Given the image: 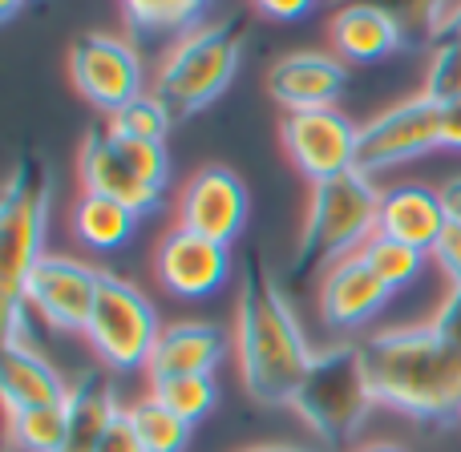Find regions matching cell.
<instances>
[{
    "mask_svg": "<svg viewBox=\"0 0 461 452\" xmlns=\"http://www.w3.org/2000/svg\"><path fill=\"white\" fill-rule=\"evenodd\" d=\"M446 223H449V215H446V207H441L438 186L401 182L381 194V223H376V235H389V238H397V243H409L421 254H429L433 246H438Z\"/></svg>",
    "mask_w": 461,
    "mask_h": 452,
    "instance_id": "ffe728a7",
    "label": "cell"
},
{
    "mask_svg": "<svg viewBox=\"0 0 461 452\" xmlns=\"http://www.w3.org/2000/svg\"><path fill=\"white\" fill-rule=\"evenodd\" d=\"M239 57H243V32L235 21L194 24L191 32L170 40V49L162 53L150 93H158L175 110V118H191V113L207 110L219 93H227Z\"/></svg>",
    "mask_w": 461,
    "mask_h": 452,
    "instance_id": "277c9868",
    "label": "cell"
},
{
    "mask_svg": "<svg viewBox=\"0 0 461 452\" xmlns=\"http://www.w3.org/2000/svg\"><path fill=\"white\" fill-rule=\"evenodd\" d=\"M409 29L381 4H368V0H344L340 8L328 21V45L340 57L344 65H373L384 61L389 53L405 49Z\"/></svg>",
    "mask_w": 461,
    "mask_h": 452,
    "instance_id": "2e32d148",
    "label": "cell"
},
{
    "mask_svg": "<svg viewBox=\"0 0 461 452\" xmlns=\"http://www.w3.org/2000/svg\"><path fill=\"white\" fill-rule=\"evenodd\" d=\"M69 226L77 235V243L89 246V251H118V246H126L134 238L138 215L126 210L122 202L105 199V194L81 191L69 207Z\"/></svg>",
    "mask_w": 461,
    "mask_h": 452,
    "instance_id": "7402d4cb",
    "label": "cell"
},
{
    "mask_svg": "<svg viewBox=\"0 0 461 452\" xmlns=\"http://www.w3.org/2000/svg\"><path fill=\"white\" fill-rule=\"evenodd\" d=\"M113 137V134H110ZM118 154L130 162L134 174H142L150 186H167L170 178V162H167V142H142V137H113Z\"/></svg>",
    "mask_w": 461,
    "mask_h": 452,
    "instance_id": "f546056e",
    "label": "cell"
},
{
    "mask_svg": "<svg viewBox=\"0 0 461 452\" xmlns=\"http://www.w3.org/2000/svg\"><path fill=\"white\" fill-rule=\"evenodd\" d=\"M77 182L81 191L89 194H105V199L122 202L126 210H134L138 218L154 215L162 202V191L158 186H150L142 174H134L130 170V162L118 154V146H113V137L105 134H86L81 137V150H77Z\"/></svg>",
    "mask_w": 461,
    "mask_h": 452,
    "instance_id": "9a60e30c",
    "label": "cell"
},
{
    "mask_svg": "<svg viewBox=\"0 0 461 452\" xmlns=\"http://www.w3.org/2000/svg\"><path fill=\"white\" fill-rule=\"evenodd\" d=\"M122 416V404L102 376L86 372L69 384L65 400V452H97L102 437Z\"/></svg>",
    "mask_w": 461,
    "mask_h": 452,
    "instance_id": "44dd1931",
    "label": "cell"
},
{
    "mask_svg": "<svg viewBox=\"0 0 461 452\" xmlns=\"http://www.w3.org/2000/svg\"><path fill=\"white\" fill-rule=\"evenodd\" d=\"M170 118H175V110H170L158 93H142V97H134L126 110L113 113L110 126H105V134H113V137H142V142H167Z\"/></svg>",
    "mask_w": 461,
    "mask_h": 452,
    "instance_id": "83f0119b",
    "label": "cell"
},
{
    "mask_svg": "<svg viewBox=\"0 0 461 452\" xmlns=\"http://www.w3.org/2000/svg\"><path fill=\"white\" fill-rule=\"evenodd\" d=\"M357 121L340 113L336 105L328 110H303V113H284L279 121V142L284 154L312 186L340 178L357 170Z\"/></svg>",
    "mask_w": 461,
    "mask_h": 452,
    "instance_id": "8fae6325",
    "label": "cell"
},
{
    "mask_svg": "<svg viewBox=\"0 0 461 452\" xmlns=\"http://www.w3.org/2000/svg\"><path fill=\"white\" fill-rule=\"evenodd\" d=\"M227 332L211 319H175L162 323L158 343L150 351L146 376L154 380H170V376H215V368L227 356Z\"/></svg>",
    "mask_w": 461,
    "mask_h": 452,
    "instance_id": "e0dca14e",
    "label": "cell"
},
{
    "mask_svg": "<svg viewBox=\"0 0 461 452\" xmlns=\"http://www.w3.org/2000/svg\"><path fill=\"white\" fill-rule=\"evenodd\" d=\"M421 93L438 105L461 97V40H433L421 69Z\"/></svg>",
    "mask_w": 461,
    "mask_h": 452,
    "instance_id": "f1b7e54d",
    "label": "cell"
},
{
    "mask_svg": "<svg viewBox=\"0 0 461 452\" xmlns=\"http://www.w3.org/2000/svg\"><path fill=\"white\" fill-rule=\"evenodd\" d=\"M381 186L360 170L312 186L300 243H295L292 279L324 275L332 262L365 251V243L376 235V223H381Z\"/></svg>",
    "mask_w": 461,
    "mask_h": 452,
    "instance_id": "3957f363",
    "label": "cell"
},
{
    "mask_svg": "<svg viewBox=\"0 0 461 452\" xmlns=\"http://www.w3.org/2000/svg\"><path fill=\"white\" fill-rule=\"evenodd\" d=\"M230 351L239 364L243 392L263 408H292L316 348L308 343L284 287L263 267H247L235 295Z\"/></svg>",
    "mask_w": 461,
    "mask_h": 452,
    "instance_id": "6da1fadb",
    "label": "cell"
},
{
    "mask_svg": "<svg viewBox=\"0 0 461 452\" xmlns=\"http://www.w3.org/2000/svg\"><path fill=\"white\" fill-rule=\"evenodd\" d=\"M438 194H441V207H446L449 223H461V174L449 178L446 186H438Z\"/></svg>",
    "mask_w": 461,
    "mask_h": 452,
    "instance_id": "74e56055",
    "label": "cell"
},
{
    "mask_svg": "<svg viewBox=\"0 0 461 452\" xmlns=\"http://www.w3.org/2000/svg\"><path fill=\"white\" fill-rule=\"evenodd\" d=\"M97 452H146V448H142V440H138V432H134V424H130L126 408H122V416L113 421V429L102 437Z\"/></svg>",
    "mask_w": 461,
    "mask_h": 452,
    "instance_id": "836d02e7",
    "label": "cell"
},
{
    "mask_svg": "<svg viewBox=\"0 0 461 452\" xmlns=\"http://www.w3.org/2000/svg\"><path fill=\"white\" fill-rule=\"evenodd\" d=\"M433 40H461V0H449L446 13L438 21V37Z\"/></svg>",
    "mask_w": 461,
    "mask_h": 452,
    "instance_id": "8d00e7d4",
    "label": "cell"
},
{
    "mask_svg": "<svg viewBox=\"0 0 461 452\" xmlns=\"http://www.w3.org/2000/svg\"><path fill=\"white\" fill-rule=\"evenodd\" d=\"M251 4L271 21H300L316 8V0H251Z\"/></svg>",
    "mask_w": 461,
    "mask_h": 452,
    "instance_id": "e575fe53",
    "label": "cell"
},
{
    "mask_svg": "<svg viewBox=\"0 0 461 452\" xmlns=\"http://www.w3.org/2000/svg\"><path fill=\"white\" fill-rule=\"evenodd\" d=\"M352 452H405V448L393 445V440H368V445H357Z\"/></svg>",
    "mask_w": 461,
    "mask_h": 452,
    "instance_id": "ab89813d",
    "label": "cell"
},
{
    "mask_svg": "<svg viewBox=\"0 0 461 452\" xmlns=\"http://www.w3.org/2000/svg\"><path fill=\"white\" fill-rule=\"evenodd\" d=\"M0 396H5V412L65 404L69 400V380L41 356V348L32 340H5Z\"/></svg>",
    "mask_w": 461,
    "mask_h": 452,
    "instance_id": "d6986e66",
    "label": "cell"
},
{
    "mask_svg": "<svg viewBox=\"0 0 461 452\" xmlns=\"http://www.w3.org/2000/svg\"><path fill=\"white\" fill-rule=\"evenodd\" d=\"M368 4H381L405 24L409 32H425V37H438V21L446 13L449 0H368Z\"/></svg>",
    "mask_w": 461,
    "mask_h": 452,
    "instance_id": "4dcf8cb0",
    "label": "cell"
},
{
    "mask_svg": "<svg viewBox=\"0 0 461 452\" xmlns=\"http://www.w3.org/2000/svg\"><path fill=\"white\" fill-rule=\"evenodd\" d=\"M360 254H365V262L376 270V275H381V283L389 287V291L409 287L417 275H421L425 259H429V254H421L417 246L397 243V238H389V235H373Z\"/></svg>",
    "mask_w": 461,
    "mask_h": 452,
    "instance_id": "484cf974",
    "label": "cell"
},
{
    "mask_svg": "<svg viewBox=\"0 0 461 452\" xmlns=\"http://www.w3.org/2000/svg\"><path fill=\"white\" fill-rule=\"evenodd\" d=\"M158 332V311L142 295V287H134L130 279L113 275V270H102L97 299L86 323V340L94 348V356L113 372H138V368L146 372Z\"/></svg>",
    "mask_w": 461,
    "mask_h": 452,
    "instance_id": "52a82bcc",
    "label": "cell"
},
{
    "mask_svg": "<svg viewBox=\"0 0 461 452\" xmlns=\"http://www.w3.org/2000/svg\"><path fill=\"white\" fill-rule=\"evenodd\" d=\"M441 150L461 154V97L449 105H441Z\"/></svg>",
    "mask_w": 461,
    "mask_h": 452,
    "instance_id": "d590c367",
    "label": "cell"
},
{
    "mask_svg": "<svg viewBox=\"0 0 461 452\" xmlns=\"http://www.w3.org/2000/svg\"><path fill=\"white\" fill-rule=\"evenodd\" d=\"M389 295L393 291L381 283V275L357 251L320 275V319L328 327H360L373 315H381Z\"/></svg>",
    "mask_w": 461,
    "mask_h": 452,
    "instance_id": "ac0fdd59",
    "label": "cell"
},
{
    "mask_svg": "<svg viewBox=\"0 0 461 452\" xmlns=\"http://www.w3.org/2000/svg\"><path fill=\"white\" fill-rule=\"evenodd\" d=\"M373 388L365 376L360 343H332L316 351L300 392L292 400V412L303 421V429L328 448H344L360 432L368 408H373Z\"/></svg>",
    "mask_w": 461,
    "mask_h": 452,
    "instance_id": "5b68a950",
    "label": "cell"
},
{
    "mask_svg": "<svg viewBox=\"0 0 461 452\" xmlns=\"http://www.w3.org/2000/svg\"><path fill=\"white\" fill-rule=\"evenodd\" d=\"M441 150V105L425 93L393 102L357 129V170L368 178Z\"/></svg>",
    "mask_w": 461,
    "mask_h": 452,
    "instance_id": "ba28073f",
    "label": "cell"
},
{
    "mask_svg": "<svg viewBox=\"0 0 461 452\" xmlns=\"http://www.w3.org/2000/svg\"><path fill=\"white\" fill-rule=\"evenodd\" d=\"M130 424H134L138 440H142L146 452H186L191 445V429L194 424H186L183 416L175 412V408H167L154 392H146L142 400H134V404L126 408Z\"/></svg>",
    "mask_w": 461,
    "mask_h": 452,
    "instance_id": "603a6c76",
    "label": "cell"
},
{
    "mask_svg": "<svg viewBox=\"0 0 461 452\" xmlns=\"http://www.w3.org/2000/svg\"><path fill=\"white\" fill-rule=\"evenodd\" d=\"M360 359L381 408L429 424L461 416V351L429 323L373 332L360 340Z\"/></svg>",
    "mask_w": 461,
    "mask_h": 452,
    "instance_id": "7a4b0ae2",
    "label": "cell"
},
{
    "mask_svg": "<svg viewBox=\"0 0 461 452\" xmlns=\"http://www.w3.org/2000/svg\"><path fill=\"white\" fill-rule=\"evenodd\" d=\"M8 440L21 452H65V404L8 412Z\"/></svg>",
    "mask_w": 461,
    "mask_h": 452,
    "instance_id": "d4e9b609",
    "label": "cell"
},
{
    "mask_svg": "<svg viewBox=\"0 0 461 452\" xmlns=\"http://www.w3.org/2000/svg\"><path fill=\"white\" fill-rule=\"evenodd\" d=\"M239 452H320L308 445H251V448H239Z\"/></svg>",
    "mask_w": 461,
    "mask_h": 452,
    "instance_id": "f35d334b",
    "label": "cell"
},
{
    "mask_svg": "<svg viewBox=\"0 0 461 452\" xmlns=\"http://www.w3.org/2000/svg\"><path fill=\"white\" fill-rule=\"evenodd\" d=\"M211 0H122V13H126L130 29L142 32V37H158V32H191L194 24H203Z\"/></svg>",
    "mask_w": 461,
    "mask_h": 452,
    "instance_id": "cb8c5ba5",
    "label": "cell"
},
{
    "mask_svg": "<svg viewBox=\"0 0 461 452\" xmlns=\"http://www.w3.org/2000/svg\"><path fill=\"white\" fill-rule=\"evenodd\" d=\"M344 85H348V65L336 53H320V49L284 53L267 69V93L284 105V113L328 110L340 102Z\"/></svg>",
    "mask_w": 461,
    "mask_h": 452,
    "instance_id": "5bb4252c",
    "label": "cell"
},
{
    "mask_svg": "<svg viewBox=\"0 0 461 452\" xmlns=\"http://www.w3.org/2000/svg\"><path fill=\"white\" fill-rule=\"evenodd\" d=\"M69 81L89 105L105 110L113 118L134 97L146 93V65L142 53L118 32H86L69 45L65 57Z\"/></svg>",
    "mask_w": 461,
    "mask_h": 452,
    "instance_id": "9c48e42d",
    "label": "cell"
},
{
    "mask_svg": "<svg viewBox=\"0 0 461 452\" xmlns=\"http://www.w3.org/2000/svg\"><path fill=\"white\" fill-rule=\"evenodd\" d=\"M429 259L438 262V270L449 279V283H461V223H446L438 246L429 251Z\"/></svg>",
    "mask_w": 461,
    "mask_h": 452,
    "instance_id": "d6a6232c",
    "label": "cell"
},
{
    "mask_svg": "<svg viewBox=\"0 0 461 452\" xmlns=\"http://www.w3.org/2000/svg\"><path fill=\"white\" fill-rule=\"evenodd\" d=\"M97 279H102V270H94L89 262L73 259V254L45 251L37 259V267L29 270V279H24L21 303L24 311H32L53 332L86 335L89 311H94L97 299Z\"/></svg>",
    "mask_w": 461,
    "mask_h": 452,
    "instance_id": "30bf717a",
    "label": "cell"
},
{
    "mask_svg": "<svg viewBox=\"0 0 461 452\" xmlns=\"http://www.w3.org/2000/svg\"><path fill=\"white\" fill-rule=\"evenodd\" d=\"M247 223V186L235 170L203 166L178 194V226L230 246Z\"/></svg>",
    "mask_w": 461,
    "mask_h": 452,
    "instance_id": "4fadbf2b",
    "label": "cell"
},
{
    "mask_svg": "<svg viewBox=\"0 0 461 452\" xmlns=\"http://www.w3.org/2000/svg\"><path fill=\"white\" fill-rule=\"evenodd\" d=\"M154 275L178 299H207L230 275V246L175 223L154 251Z\"/></svg>",
    "mask_w": 461,
    "mask_h": 452,
    "instance_id": "7c38bea8",
    "label": "cell"
},
{
    "mask_svg": "<svg viewBox=\"0 0 461 452\" xmlns=\"http://www.w3.org/2000/svg\"><path fill=\"white\" fill-rule=\"evenodd\" d=\"M49 202H53V182L49 170L37 158H21L8 174L5 199H0V291H5V311L24 307L21 287L37 259L45 254V230H49Z\"/></svg>",
    "mask_w": 461,
    "mask_h": 452,
    "instance_id": "8992f818",
    "label": "cell"
},
{
    "mask_svg": "<svg viewBox=\"0 0 461 452\" xmlns=\"http://www.w3.org/2000/svg\"><path fill=\"white\" fill-rule=\"evenodd\" d=\"M429 327L441 335L446 343H454V348L461 351V283H449L446 299L438 303V311H433Z\"/></svg>",
    "mask_w": 461,
    "mask_h": 452,
    "instance_id": "1f68e13d",
    "label": "cell"
},
{
    "mask_svg": "<svg viewBox=\"0 0 461 452\" xmlns=\"http://www.w3.org/2000/svg\"><path fill=\"white\" fill-rule=\"evenodd\" d=\"M21 4H24V0H0V16H5V21H13Z\"/></svg>",
    "mask_w": 461,
    "mask_h": 452,
    "instance_id": "60d3db41",
    "label": "cell"
},
{
    "mask_svg": "<svg viewBox=\"0 0 461 452\" xmlns=\"http://www.w3.org/2000/svg\"><path fill=\"white\" fill-rule=\"evenodd\" d=\"M150 392L167 408H175L186 424H199L203 416H211L219 404L215 376H170V380H154Z\"/></svg>",
    "mask_w": 461,
    "mask_h": 452,
    "instance_id": "4316f807",
    "label": "cell"
}]
</instances>
